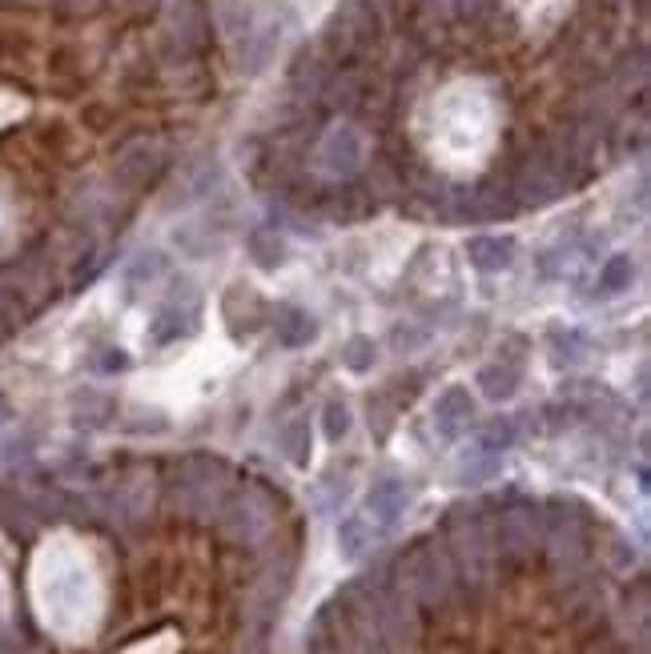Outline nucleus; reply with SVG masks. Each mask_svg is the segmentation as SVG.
Segmentation results:
<instances>
[{
	"mask_svg": "<svg viewBox=\"0 0 651 654\" xmlns=\"http://www.w3.org/2000/svg\"><path fill=\"white\" fill-rule=\"evenodd\" d=\"M471 257L483 265V269H503L511 262V241H475L471 246Z\"/></svg>",
	"mask_w": 651,
	"mask_h": 654,
	"instance_id": "obj_1",
	"label": "nucleus"
},
{
	"mask_svg": "<svg viewBox=\"0 0 651 654\" xmlns=\"http://www.w3.org/2000/svg\"><path fill=\"white\" fill-rule=\"evenodd\" d=\"M326 426H330V438H338V433H346V426H350V422H346V410H338V406H330V414H326Z\"/></svg>",
	"mask_w": 651,
	"mask_h": 654,
	"instance_id": "obj_3",
	"label": "nucleus"
},
{
	"mask_svg": "<svg viewBox=\"0 0 651 654\" xmlns=\"http://www.w3.org/2000/svg\"><path fill=\"white\" fill-rule=\"evenodd\" d=\"M603 277H608V281H599V293H615V289H624L627 277H631V262H627V257H615Z\"/></svg>",
	"mask_w": 651,
	"mask_h": 654,
	"instance_id": "obj_2",
	"label": "nucleus"
}]
</instances>
